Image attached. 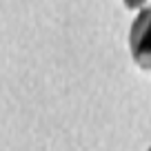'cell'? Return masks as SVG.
<instances>
[{
  "instance_id": "cell-1",
  "label": "cell",
  "mask_w": 151,
  "mask_h": 151,
  "mask_svg": "<svg viewBox=\"0 0 151 151\" xmlns=\"http://www.w3.org/2000/svg\"><path fill=\"white\" fill-rule=\"evenodd\" d=\"M131 56L142 69H151V9H142L129 33Z\"/></svg>"
},
{
  "instance_id": "cell-2",
  "label": "cell",
  "mask_w": 151,
  "mask_h": 151,
  "mask_svg": "<svg viewBox=\"0 0 151 151\" xmlns=\"http://www.w3.org/2000/svg\"><path fill=\"white\" fill-rule=\"evenodd\" d=\"M147 0H124V5L129 7V9H138V7H142Z\"/></svg>"
},
{
  "instance_id": "cell-3",
  "label": "cell",
  "mask_w": 151,
  "mask_h": 151,
  "mask_svg": "<svg viewBox=\"0 0 151 151\" xmlns=\"http://www.w3.org/2000/svg\"><path fill=\"white\" fill-rule=\"evenodd\" d=\"M149 151H151V149H149Z\"/></svg>"
}]
</instances>
